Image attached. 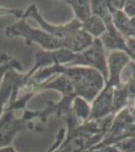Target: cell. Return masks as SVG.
<instances>
[{
	"mask_svg": "<svg viewBox=\"0 0 135 152\" xmlns=\"http://www.w3.org/2000/svg\"><path fill=\"white\" fill-rule=\"evenodd\" d=\"M72 112L74 116L80 121V123L84 124L89 121L91 115V105L87 100L76 97L72 104Z\"/></svg>",
	"mask_w": 135,
	"mask_h": 152,
	"instance_id": "11",
	"label": "cell"
},
{
	"mask_svg": "<svg viewBox=\"0 0 135 152\" xmlns=\"http://www.w3.org/2000/svg\"><path fill=\"white\" fill-rule=\"evenodd\" d=\"M34 18L36 20V23L40 26L41 29H43L48 34L56 37V38L61 39V40H65L70 36H72L74 33H76V31L82 28V23L77 18H74L71 23L66 24H56L55 26V24L48 23L43 18V15L40 13L38 9L36 8V6L34 4H31L30 6H28V8L24 11L23 18Z\"/></svg>",
	"mask_w": 135,
	"mask_h": 152,
	"instance_id": "6",
	"label": "cell"
},
{
	"mask_svg": "<svg viewBox=\"0 0 135 152\" xmlns=\"http://www.w3.org/2000/svg\"><path fill=\"white\" fill-rule=\"evenodd\" d=\"M45 110V107L40 111L24 110L23 116L17 118L14 110L5 109L3 115L0 118V148L11 146L14 137L19 132L26 129H33V119L40 118L43 122H45L50 116L48 112Z\"/></svg>",
	"mask_w": 135,
	"mask_h": 152,
	"instance_id": "2",
	"label": "cell"
},
{
	"mask_svg": "<svg viewBox=\"0 0 135 152\" xmlns=\"http://www.w3.org/2000/svg\"><path fill=\"white\" fill-rule=\"evenodd\" d=\"M82 29L94 39H100L106 31V26L101 18L93 14L89 19L82 23Z\"/></svg>",
	"mask_w": 135,
	"mask_h": 152,
	"instance_id": "9",
	"label": "cell"
},
{
	"mask_svg": "<svg viewBox=\"0 0 135 152\" xmlns=\"http://www.w3.org/2000/svg\"><path fill=\"white\" fill-rule=\"evenodd\" d=\"M0 152H16V150L12 146H6L3 148H0Z\"/></svg>",
	"mask_w": 135,
	"mask_h": 152,
	"instance_id": "13",
	"label": "cell"
},
{
	"mask_svg": "<svg viewBox=\"0 0 135 152\" xmlns=\"http://www.w3.org/2000/svg\"><path fill=\"white\" fill-rule=\"evenodd\" d=\"M12 68H16L21 72H22L23 69L22 65L19 63V61L15 60V59L12 58L11 56L7 55V54H2L0 56V83H1L7 71H9Z\"/></svg>",
	"mask_w": 135,
	"mask_h": 152,
	"instance_id": "12",
	"label": "cell"
},
{
	"mask_svg": "<svg viewBox=\"0 0 135 152\" xmlns=\"http://www.w3.org/2000/svg\"><path fill=\"white\" fill-rule=\"evenodd\" d=\"M55 74H64L67 76L72 83L76 96L81 97L91 104L101 92L106 83L101 73L93 68L53 65L38 71L30 78L27 86L41 84L46 80H50V78Z\"/></svg>",
	"mask_w": 135,
	"mask_h": 152,
	"instance_id": "1",
	"label": "cell"
},
{
	"mask_svg": "<svg viewBox=\"0 0 135 152\" xmlns=\"http://www.w3.org/2000/svg\"><path fill=\"white\" fill-rule=\"evenodd\" d=\"M32 76L33 73L30 70L26 73H22L16 68L7 71L0 83V118L6 107L17 99L19 90L27 86Z\"/></svg>",
	"mask_w": 135,
	"mask_h": 152,
	"instance_id": "4",
	"label": "cell"
},
{
	"mask_svg": "<svg viewBox=\"0 0 135 152\" xmlns=\"http://www.w3.org/2000/svg\"><path fill=\"white\" fill-rule=\"evenodd\" d=\"M69 5L72 7L75 12V15L81 23H85L93 15L92 8H91V1H85V0H76V1H66Z\"/></svg>",
	"mask_w": 135,
	"mask_h": 152,
	"instance_id": "10",
	"label": "cell"
},
{
	"mask_svg": "<svg viewBox=\"0 0 135 152\" xmlns=\"http://www.w3.org/2000/svg\"><path fill=\"white\" fill-rule=\"evenodd\" d=\"M114 89V87L109 86L105 83L104 88L91 104V115L89 121L102 120L114 115L113 112Z\"/></svg>",
	"mask_w": 135,
	"mask_h": 152,
	"instance_id": "7",
	"label": "cell"
},
{
	"mask_svg": "<svg viewBox=\"0 0 135 152\" xmlns=\"http://www.w3.org/2000/svg\"><path fill=\"white\" fill-rule=\"evenodd\" d=\"M4 34L8 38L21 37L24 39L27 46L38 44L43 49V51H56L65 49L63 40L50 35L41 28H32L26 23L25 18L19 19L17 23L5 28Z\"/></svg>",
	"mask_w": 135,
	"mask_h": 152,
	"instance_id": "3",
	"label": "cell"
},
{
	"mask_svg": "<svg viewBox=\"0 0 135 152\" xmlns=\"http://www.w3.org/2000/svg\"><path fill=\"white\" fill-rule=\"evenodd\" d=\"M129 61L128 56L120 51H114L110 54L108 58V71L109 76L106 80V84L114 88L121 87L120 83V74L125 66L127 65Z\"/></svg>",
	"mask_w": 135,
	"mask_h": 152,
	"instance_id": "8",
	"label": "cell"
},
{
	"mask_svg": "<svg viewBox=\"0 0 135 152\" xmlns=\"http://www.w3.org/2000/svg\"><path fill=\"white\" fill-rule=\"evenodd\" d=\"M76 66L96 69L103 75L106 81L109 76V71H108V63L105 57L104 46L100 39H95L92 46L87 50L77 53L75 61L68 67H76Z\"/></svg>",
	"mask_w": 135,
	"mask_h": 152,
	"instance_id": "5",
	"label": "cell"
}]
</instances>
